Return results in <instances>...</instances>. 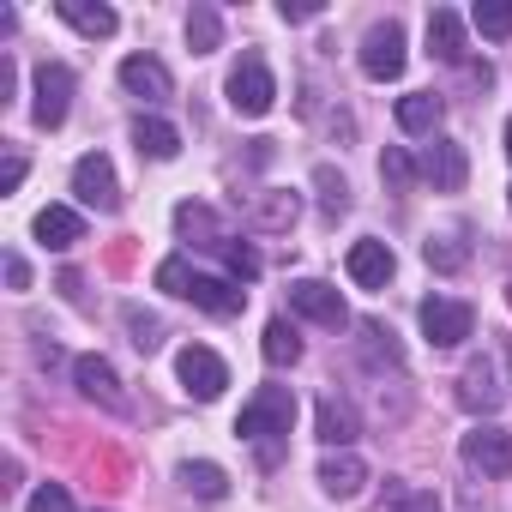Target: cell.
Returning a JSON list of instances; mask_svg holds the SVG:
<instances>
[{"mask_svg": "<svg viewBox=\"0 0 512 512\" xmlns=\"http://www.w3.org/2000/svg\"><path fill=\"white\" fill-rule=\"evenodd\" d=\"M362 482H368V464H362L356 452H326V458H320V488H326L332 500H356Z\"/></svg>", "mask_w": 512, "mask_h": 512, "instance_id": "14", "label": "cell"}, {"mask_svg": "<svg viewBox=\"0 0 512 512\" xmlns=\"http://www.w3.org/2000/svg\"><path fill=\"white\" fill-rule=\"evenodd\" d=\"M187 302L205 308V314H217V320H235L247 308V290H235L229 278H193V296Z\"/></svg>", "mask_w": 512, "mask_h": 512, "instance_id": "18", "label": "cell"}, {"mask_svg": "<svg viewBox=\"0 0 512 512\" xmlns=\"http://www.w3.org/2000/svg\"><path fill=\"white\" fill-rule=\"evenodd\" d=\"M344 266H350V278H356L362 290H386L392 272H398V260H392V247H386V241H356Z\"/></svg>", "mask_w": 512, "mask_h": 512, "instance_id": "12", "label": "cell"}, {"mask_svg": "<svg viewBox=\"0 0 512 512\" xmlns=\"http://www.w3.org/2000/svg\"><path fill=\"white\" fill-rule=\"evenodd\" d=\"M175 374H181V386H187L199 404L223 398V386H229V368H223V356H217V350H205V344H187V350L175 356Z\"/></svg>", "mask_w": 512, "mask_h": 512, "instance_id": "6", "label": "cell"}, {"mask_svg": "<svg viewBox=\"0 0 512 512\" xmlns=\"http://www.w3.org/2000/svg\"><path fill=\"white\" fill-rule=\"evenodd\" d=\"M428 55L446 61V67L464 61V19H458L452 7H434V13H428Z\"/></svg>", "mask_w": 512, "mask_h": 512, "instance_id": "17", "label": "cell"}, {"mask_svg": "<svg viewBox=\"0 0 512 512\" xmlns=\"http://www.w3.org/2000/svg\"><path fill=\"white\" fill-rule=\"evenodd\" d=\"M175 229H181L193 247H223V241H229V235L217 229L211 205H193V199H187V205H175Z\"/></svg>", "mask_w": 512, "mask_h": 512, "instance_id": "22", "label": "cell"}, {"mask_svg": "<svg viewBox=\"0 0 512 512\" xmlns=\"http://www.w3.org/2000/svg\"><path fill=\"white\" fill-rule=\"evenodd\" d=\"M320 440H326L332 452H344V446L356 440V410H350L344 398H320Z\"/></svg>", "mask_w": 512, "mask_h": 512, "instance_id": "23", "label": "cell"}, {"mask_svg": "<svg viewBox=\"0 0 512 512\" xmlns=\"http://www.w3.org/2000/svg\"><path fill=\"white\" fill-rule=\"evenodd\" d=\"M73 386H79L91 404H103V410H127V392H121V380H115V368H109L103 356H79V362H73Z\"/></svg>", "mask_w": 512, "mask_h": 512, "instance_id": "11", "label": "cell"}, {"mask_svg": "<svg viewBox=\"0 0 512 512\" xmlns=\"http://www.w3.org/2000/svg\"><path fill=\"white\" fill-rule=\"evenodd\" d=\"M470 25L482 31V37H512V0H476V7H470Z\"/></svg>", "mask_w": 512, "mask_h": 512, "instance_id": "28", "label": "cell"}, {"mask_svg": "<svg viewBox=\"0 0 512 512\" xmlns=\"http://www.w3.org/2000/svg\"><path fill=\"white\" fill-rule=\"evenodd\" d=\"M31 91H37L31 121L55 133V127L67 121V109H73V73H67L61 61H43V67H37V79H31Z\"/></svg>", "mask_w": 512, "mask_h": 512, "instance_id": "3", "label": "cell"}, {"mask_svg": "<svg viewBox=\"0 0 512 512\" xmlns=\"http://www.w3.org/2000/svg\"><path fill=\"white\" fill-rule=\"evenodd\" d=\"M296 211H302V199H296V193H284V187L260 193V229H290V223H296Z\"/></svg>", "mask_w": 512, "mask_h": 512, "instance_id": "29", "label": "cell"}, {"mask_svg": "<svg viewBox=\"0 0 512 512\" xmlns=\"http://www.w3.org/2000/svg\"><path fill=\"white\" fill-rule=\"evenodd\" d=\"M73 193H79L85 205H97V211H121V187H115V163H109L103 151H85V157L73 163Z\"/></svg>", "mask_w": 512, "mask_h": 512, "instance_id": "9", "label": "cell"}, {"mask_svg": "<svg viewBox=\"0 0 512 512\" xmlns=\"http://www.w3.org/2000/svg\"><path fill=\"white\" fill-rule=\"evenodd\" d=\"M458 404H464V410H482V416L500 410V380H494V368H488L482 356L464 368V380H458Z\"/></svg>", "mask_w": 512, "mask_h": 512, "instance_id": "19", "label": "cell"}, {"mask_svg": "<svg viewBox=\"0 0 512 512\" xmlns=\"http://www.w3.org/2000/svg\"><path fill=\"white\" fill-rule=\"evenodd\" d=\"M458 452H464V464L482 470V476H512V434L494 428V422H476Z\"/></svg>", "mask_w": 512, "mask_h": 512, "instance_id": "8", "label": "cell"}, {"mask_svg": "<svg viewBox=\"0 0 512 512\" xmlns=\"http://www.w3.org/2000/svg\"><path fill=\"white\" fill-rule=\"evenodd\" d=\"M506 157H512V121H506Z\"/></svg>", "mask_w": 512, "mask_h": 512, "instance_id": "40", "label": "cell"}, {"mask_svg": "<svg viewBox=\"0 0 512 512\" xmlns=\"http://www.w3.org/2000/svg\"><path fill=\"white\" fill-rule=\"evenodd\" d=\"M422 260H428L434 272H458V266H464V241H458V235H428V241H422Z\"/></svg>", "mask_w": 512, "mask_h": 512, "instance_id": "31", "label": "cell"}, {"mask_svg": "<svg viewBox=\"0 0 512 512\" xmlns=\"http://www.w3.org/2000/svg\"><path fill=\"white\" fill-rule=\"evenodd\" d=\"M25 181V157H7V169H0V193H13Z\"/></svg>", "mask_w": 512, "mask_h": 512, "instance_id": "37", "label": "cell"}, {"mask_svg": "<svg viewBox=\"0 0 512 512\" xmlns=\"http://www.w3.org/2000/svg\"><path fill=\"white\" fill-rule=\"evenodd\" d=\"M223 91H229V109H235V115H247V121H260V115L278 103V79H272V67H266L260 55H241Z\"/></svg>", "mask_w": 512, "mask_h": 512, "instance_id": "2", "label": "cell"}, {"mask_svg": "<svg viewBox=\"0 0 512 512\" xmlns=\"http://www.w3.org/2000/svg\"><path fill=\"white\" fill-rule=\"evenodd\" d=\"M133 145H139V157L169 163V157L181 151V133H175L169 121H157V115H139V121H133Z\"/></svg>", "mask_w": 512, "mask_h": 512, "instance_id": "21", "label": "cell"}, {"mask_svg": "<svg viewBox=\"0 0 512 512\" xmlns=\"http://www.w3.org/2000/svg\"><path fill=\"white\" fill-rule=\"evenodd\" d=\"M121 85L133 91V97H145V103H163L175 85H169V67L157 61V55H127L121 61Z\"/></svg>", "mask_w": 512, "mask_h": 512, "instance_id": "13", "label": "cell"}, {"mask_svg": "<svg viewBox=\"0 0 512 512\" xmlns=\"http://www.w3.org/2000/svg\"><path fill=\"white\" fill-rule=\"evenodd\" d=\"M440 121H446V97H434V91L398 97V127H404V133H434Z\"/></svg>", "mask_w": 512, "mask_h": 512, "instance_id": "20", "label": "cell"}, {"mask_svg": "<svg viewBox=\"0 0 512 512\" xmlns=\"http://www.w3.org/2000/svg\"><path fill=\"white\" fill-rule=\"evenodd\" d=\"M506 205H512V187H506Z\"/></svg>", "mask_w": 512, "mask_h": 512, "instance_id": "42", "label": "cell"}, {"mask_svg": "<svg viewBox=\"0 0 512 512\" xmlns=\"http://www.w3.org/2000/svg\"><path fill=\"white\" fill-rule=\"evenodd\" d=\"M290 308H296V314H308L314 326H332V332H338V326H350L344 296H338L332 284H320V278H296V284H290Z\"/></svg>", "mask_w": 512, "mask_h": 512, "instance_id": "10", "label": "cell"}, {"mask_svg": "<svg viewBox=\"0 0 512 512\" xmlns=\"http://www.w3.org/2000/svg\"><path fill=\"white\" fill-rule=\"evenodd\" d=\"M181 488L199 494V500H223V494H229V476H223L217 464H205V458H199V464L187 458V464H181Z\"/></svg>", "mask_w": 512, "mask_h": 512, "instance_id": "26", "label": "cell"}, {"mask_svg": "<svg viewBox=\"0 0 512 512\" xmlns=\"http://www.w3.org/2000/svg\"><path fill=\"white\" fill-rule=\"evenodd\" d=\"M260 350H266V362H272V368L302 362V338H296V326H290V320H272V326H266V338H260Z\"/></svg>", "mask_w": 512, "mask_h": 512, "instance_id": "25", "label": "cell"}, {"mask_svg": "<svg viewBox=\"0 0 512 512\" xmlns=\"http://www.w3.org/2000/svg\"><path fill=\"white\" fill-rule=\"evenodd\" d=\"M55 13H61L79 37H91V43H97V37H115V25H121L115 7H103V0H55Z\"/></svg>", "mask_w": 512, "mask_h": 512, "instance_id": "16", "label": "cell"}, {"mask_svg": "<svg viewBox=\"0 0 512 512\" xmlns=\"http://www.w3.org/2000/svg\"><path fill=\"white\" fill-rule=\"evenodd\" d=\"M37 241L43 247H55V253H67V247H79L85 241V217L73 211V205H49V211H37Z\"/></svg>", "mask_w": 512, "mask_h": 512, "instance_id": "15", "label": "cell"}, {"mask_svg": "<svg viewBox=\"0 0 512 512\" xmlns=\"http://www.w3.org/2000/svg\"><path fill=\"white\" fill-rule=\"evenodd\" d=\"M314 187H320V205H326V217H344L350 211V181L338 175V169H314Z\"/></svg>", "mask_w": 512, "mask_h": 512, "instance_id": "30", "label": "cell"}, {"mask_svg": "<svg viewBox=\"0 0 512 512\" xmlns=\"http://www.w3.org/2000/svg\"><path fill=\"white\" fill-rule=\"evenodd\" d=\"M356 332H362V362H368V368H398V362H404V350L392 344V326H380V320H362Z\"/></svg>", "mask_w": 512, "mask_h": 512, "instance_id": "24", "label": "cell"}, {"mask_svg": "<svg viewBox=\"0 0 512 512\" xmlns=\"http://www.w3.org/2000/svg\"><path fill=\"white\" fill-rule=\"evenodd\" d=\"M416 175H422L434 193H458V187L470 181V157H464V145H458V139H434V145H422Z\"/></svg>", "mask_w": 512, "mask_h": 512, "instance_id": "4", "label": "cell"}, {"mask_svg": "<svg viewBox=\"0 0 512 512\" xmlns=\"http://www.w3.org/2000/svg\"><path fill=\"white\" fill-rule=\"evenodd\" d=\"M506 368H512V344H506Z\"/></svg>", "mask_w": 512, "mask_h": 512, "instance_id": "41", "label": "cell"}, {"mask_svg": "<svg viewBox=\"0 0 512 512\" xmlns=\"http://www.w3.org/2000/svg\"><path fill=\"white\" fill-rule=\"evenodd\" d=\"M380 175H386V187H392V193H410V181H416V163H410L398 145H386V157H380Z\"/></svg>", "mask_w": 512, "mask_h": 512, "instance_id": "34", "label": "cell"}, {"mask_svg": "<svg viewBox=\"0 0 512 512\" xmlns=\"http://www.w3.org/2000/svg\"><path fill=\"white\" fill-rule=\"evenodd\" d=\"M506 296H512V290H506Z\"/></svg>", "mask_w": 512, "mask_h": 512, "instance_id": "43", "label": "cell"}, {"mask_svg": "<svg viewBox=\"0 0 512 512\" xmlns=\"http://www.w3.org/2000/svg\"><path fill=\"white\" fill-rule=\"evenodd\" d=\"M193 278H199V272H193L187 260H163V266H157V290H169V296H193Z\"/></svg>", "mask_w": 512, "mask_h": 512, "instance_id": "35", "label": "cell"}, {"mask_svg": "<svg viewBox=\"0 0 512 512\" xmlns=\"http://www.w3.org/2000/svg\"><path fill=\"white\" fill-rule=\"evenodd\" d=\"M362 73H368L374 85H386V79L404 73V25H398V19H386V25H374V31L362 37Z\"/></svg>", "mask_w": 512, "mask_h": 512, "instance_id": "7", "label": "cell"}, {"mask_svg": "<svg viewBox=\"0 0 512 512\" xmlns=\"http://www.w3.org/2000/svg\"><path fill=\"white\" fill-rule=\"evenodd\" d=\"M217 37H223L217 7H193V13H187V49H193V55H211V49H217Z\"/></svg>", "mask_w": 512, "mask_h": 512, "instance_id": "27", "label": "cell"}, {"mask_svg": "<svg viewBox=\"0 0 512 512\" xmlns=\"http://www.w3.org/2000/svg\"><path fill=\"white\" fill-rule=\"evenodd\" d=\"M7 284H13V290H25V284H31V266L19 260V253H7Z\"/></svg>", "mask_w": 512, "mask_h": 512, "instance_id": "38", "label": "cell"}, {"mask_svg": "<svg viewBox=\"0 0 512 512\" xmlns=\"http://www.w3.org/2000/svg\"><path fill=\"white\" fill-rule=\"evenodd\" d=\"M290 422H296V392L290 386H260V392H253V404L235 416V434L253 440V446H260V458L272 464L278 458V440L290 434Z\"/></svg>", "mask_w": 512, "mask_h": 512, "instance_id": "1", "label": "cell"}, {"mask_svg": "<svg viewBox=\"0 0 512 512\" xmlns=\"http://www.w3.org/2000/svg\"><path fill=\"white\" fill-rule=\"evenodd\" d=\"M217 253H223V266H229L235 284H253V278H260V253H253L247 241H223Z\"/></svg>", "mask_w": 512, "mask_h": 512, "instance_id": "33", "label": "cell"}, {"mask_svg": "<svg viewBox=\"0 0 512 512\" xmlns=\"http://www.w3.org/2000/svg\"><path fill=\"white\" fill-rule=\"evenodd\" d=\"M398 512H440V500H434V494H410Z\"/></svg>", "mask_w": 512, "mask_h": 512, "instance_id": "39", "label": "cell"}, {"mask_svg": "<svg viewBox=\"0 0 512 512\" xmlns=\"http://www.w3.org/2000/svg\"><path fill=\"white\" fill-rule=\"evenodd\" d=\"M121 320H127V332H133V344H139L145 356L163 344V320H157V314H145V308H133V302H127V308H121Z\"/></svg>", "mask_w": 512, "mask_h": 512, "instance_id": "32", "label": "cell"}, {"mask_svg": "<svg viewBox=\"0 0 512 512\" xmlns=\"http://www.w3.org/2000/svg\"><path fill=\"white\" fill-rule=\"evenodd\" d=\"M422 332H428V344H434V350H458V344L476 332V314H470V302L428 296V302H422Z\"/></svg>", "mask_w": 512, "mask_h": 512, "instance_id": "5", "label": "cell"}, {"mask_svg": "<svg viewBox=\"0 0 512 512\" xmlns=\"http://www.w3.org/2000/svg\"><path fill=\"white\" fill-rule=\"evenodd\" d=\"M31 512H73V500H67L61 482H43V488L31 494Z\"/></svg>", "mask_w": 512, "mask_h": 512, "instance_id": "36", "label": "cell"}]
</instances>
